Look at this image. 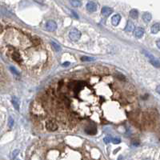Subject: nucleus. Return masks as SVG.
<instances>
[{
  "instance_id": "1",
  "label": "nucleus",
  "mask_w": 160,
  "mask_h": 160,
  "mask_svg": "<svg viewBox=\"0 0 160 160\" xmlns=\"http://www.w3.org/2000/svg\"><path fill=\"white\" fill-rule=\"evenodd\" d=\"M69 37L72 41H78L81 38V32L77 29H72L69 32Z\"/></svg>"
},
{
  "instance_id": "2",
  "label": "nucleus",
  "mask_w": 160,
  "mask_h": 160,
  "mask_svg": "<svg viewBox=\"0 0 160 160\" xmlns=\"http://www.w3.org/2000/svg\"><path fill=\"white\" fill-rule=\"evenodd\" d=\"M46 29L48 31H55V30L57 29V24L55 21L53 20H50V21H47V23H46Z\"/></svg>"
},
{
  "instance_id": "3",
  "label": "nucleus",
  "mask_w": 160,
  "mask_h": 160,
  "mask_svg": "<svg viewBox=\"0 0 160 160\" xmlns=\"http://www.w3.org/2000/svg\"><path fill=\"white\" fill-rule=\"evenodd\" d=\"M86 8L89 12H95L98 10V5L94 2H88L86 5Z\"/></svg>"
},
{
  "instance_id": "4",
  "label": "nucleus",
  "mask_w": 160,
  "mask_h": 160,
  "mask_svg": "<svg viewBox=\"0 0 160 160\" xmlns=\"http://www.w3.org/2000/svg\"><path fill=\"white\" fill-rule=\"evenodd\" d=\"M46 127L49 131H55L57 129H58V126L55 123L52 121H48L46 123Z\"/></svg>"
},
{
  "instance_id": "5",
  "label": "nucleus",
  "mask_w": 160,
  "mask_h": 160,
  "mask_svg": "<svg viewBox=\"0 0 160 160\" xmlns=\"http://www.w3.org/2000/svg\"><path fill=\"white\" fill-rule=\"evenodd\" d=\"M101 13L104 17H107L113 13V9L108 6H103L101 10Z\"/></svg>"
},
{
  "instance_id": "6",
  "label": "nucleus",
  "mask_w": 160,
  "mask_h": 160,
  "mask_svg": "<svg viewBox=\"0 0 160 160\" xmlns=\"http://www.w3.org/2000/svg\"><path fill=\"white\" fill-rule=\"evenodd\" d=\"M144 35V30L142 27H136L134 30V35L138 38V39H140L142 38Z\"/></svg>"
},
{
  "instance_id": "7",
  "label": "nucleus",
  "mask_w": 160,
  "mask_h": 160,
  "mask_svg": "<svg viewBox=\"0 0 160 160\" xmlns=\"http://www.w3.org/2000/svg\"><path fill=\"white\" fill-rule=\"evenodd\" d=\"M120 21H121V16L119 14H115L111 18V23L113 26H115L119 25Z\"/></svg>"
},
{
  "instance_id": "8",
  "label": "nucleus",
  "mask_w": 160,
  "mask_h": 160,
  "mask_svg": "<svg viewBox=\"0 0 160 160\" xmlns=\"http://www.w3.org/2000/svg\"><path fill=\"white\" fill-rule=\"evenodd\" d=\"M135 25L134 23H133L131 21H128L127 22V26H126V27H125V31H127V32H131L133 31V30H135Z\"/></svg>"
},
{
  "instance_id": "9",
  "label": "nucleus",
  "mask_w": 160,
  "mask_h": 160,
  "mask_svg": "<svg viewBox=\"0 0 160 160\" xmlns=\"http://www.w3.org/2000/svg\"><path fill=\"white\" fill-rule=\"evenodd\" d=\"M159 30H160V25L159 22H156V23L153 24L151 28V32L153 34H157L159 31Z\"/></svg>"
},
{
  "instance_id": "10",
  "label": "nucleus",
  "mask_w": 160,
  "mask_h": 160,
  "mask_svg": "<svg viewBox=\"0 0 160 160\" xmlns=\"http://www.w3.org/2000/svg\"><path fill=\"white\" fill-rule=\"evenodd\" d=\"M151 18H152L151 14L150 13H148V12H146V13H144L143 14V19L144 22H146V23H148V22L151 20Z\"/></svg>"
},
{
  "instance_id": "11",
  "label": "nucleus",
  "mask_w": 160,
  "mask_h": 160,
  "mask_svg": "<svg viewBox=\"0 0 160 160\" xmlns=\"http://www.w3.org/2000/svg\"><path fill=\"white\" fill-rule=\"evenodd\" d=\"M129 14H130L131 18L135 19V18H137L139 17V11L137 10H135V9H132V10H130V13H129Z\"/></svg>"
},
{
  "instance_id": "12",
  "label": "nucleus",
  "mask_w": 160,
  "mask_h": 160,
  "mask_svg": "<svg viewBox=\"0 0 160 160\" xmlns=\"http://www.w3.org/2000/svg\"><path fill=\"white\" fill-rule=\"evenodd\" d=\"M12 103H13V106L15 109H16L17 110H19V101H18V99L16 97H13Z\"/></svg>"
},
{
  "instance_id": "13",
  "label": "nucleus",
  "mask_w": 160,
  "mask_h": 160,
  "mask_svg": "<svg viewBox=\"0 0 160 160\" xmlns=\"http://www.w3.org/2000/svg\"><path fill=\"white\" fill-rule=\"evenodd\" d=\"M12 58L14 61H16L18 63H20L21 62V57H20V55L18 54V52H14L12 54Z\"/></svg>"
},
{
  "instance_id": "14",
  "label": "nucleus",
  "mask_w": 160,
  "mask_h": 160,
  "mask_svg": "<svg viewBox=\"0 0 160 160\" xmlns=\"http://www.w3.org/2000/svg\"><path fill=\"white\" fill-rule=\"evenodd\" d=\"M70 2H71V4L75 7H79L82 4L79 0H71Z\"/></svg>"
},
{
  "instance_id": "15",
  "label": "nucleus",
  "mask_w": 160,
  "mask_h": 160,
  "mask_svg": "<svg viewBox=\"0 0 160 160\" xmlns=\"http://www.w3.org/2000/svg\"><path fill=\"white\" fill-rule=\"evenodd\" d=\"M51 45H52L53 48H54L55 50V51H61V47H60L59 44H58L57 43H55V41H51Z\"/></svg>"
},
{
  "instance_id": "16",
  "label": "nucleus",
  "mask_w": 160,
  "mask_h": 160,
  "mask_svg": "<svg viewBox=\"0 0 160 160\" xmlns=\"http://www.w3.org/2000/svg\"><path fill=\"white\" fill-rule=\"evenodd\" d=\"M82 61H84V62H91V61H94V58L93 57H87V56H82L81 58Z\"/></svg>"
},
{
  "instance_id": "17",
  "label": "nucleus",
  "mask_w": 160,
  "mask_h": 160,
  "mask_svg": "<svg viewBox=\"0 0 160 160\" xmlns=\"http://www.w3.org/2000/svg\"><path fill=\"white\" fill-rule=\"evenodd\" d=\"M150 63L152 64L153 66H155V67H159V62L157 60V59H151L150 60Z\"/></svg>"
},
{
  "instance_id": "18",
  "label": "nucleus",
  "mask_w": 160,
  "mask_h": 160,
  "mask_svg": "<svg viewBox=\"0 0 160 160\" xmlns=\"http://www.w3.org/2000/svg\"><path fill=\"white\" fill-rule=\"evenodd\" d=\"M143 51V54L145 55L147 57V58H148V59H150V60H151V59H155L154 57H153V55H151L149 52H147V51Z\"/></svg>"
},
{
  "instance_id": "19",
  "label": "nucleus",
  "mask_w": 160,
  "mask_h": 160,
  "mask_svg": "<svg viewBox=\"0 0 160 160\" xmlns=\"http://www.w3.org/2000/svg\"><path fill=\"white\" fill-rule=\"evenodd\" d=\"M18 153H19V151H18V150H14L12 152V154H11V159H14L18 155Z\"/></svg>"
},
{
  "instance_id": "20",
  "label": "nucleus",
  "mask_w": 160,
  "mask_h": 160,
  "mask_svg": "<svg viewBox=\"0 0 160 160\" xmlns=\"http://www.w3.org/2000/svg\"><path fill=\"white\" fill-rule=\"evenodd\" d=\"M0 12H1L2 14L6 15V16H10V12H8V11H7L6 10H5V9H2L1 10H0Z\"/></svg>"
},
{
  "instance_id": "21",
  "label": "nucleus",
  "mask_w": 160,
  "mask_h": 160,
  "mask_svg": "<svg viewBox=\"0 0 160 160\" xmlns=\"http://www.w3.org/2000/svg\"><path fill=\"white\" fill-rule=\"evenodd\" d=\"M13 125H14V119H12L11 117L9 118V121H8V126H9V127L11 128L13 127Z\"/></svg>"
},
{
  "instance_id": "22",
  "label": "nucleus",
  "mask_w": 160,
  "mask_h": 160,
  "mask_svg": "<svg viewBox=\"0 0 160 160\" xmlns=\"http://www.w3.org/2000/svg\"><path fill=\"white\" fill-rule=\"evenodd\" d=\"M111 140H112V142L115 143V144H119V143H121V139H119V138H113Z\"/></svg>"
},
{
  "instance_id": "23",
  "label": "nucleus",
  "mask_w": 160,
  "mask_h": 160,
  "mask_svg": "<svg viewBox=\"0 0 160 160\" xmlns=\"http://www.w3.org/2000/svg\"><path fill=\"white\" fill-rule=\"evenodd\" d=\"M10 70L11 71H12V73H14V74H15V75H19V73H18V71L16 69H15L14 67H10Z\"/></svg>"
},
{
  "instance_id": "24",
  "label": "nucleus",
  "mask_w": 160,
  "mask_h": 160,
  "mask_svg": "<svg viewBox=\"0 0 160 160\" xmlns=\"http://www.w3.org/2000/svg\"><path fill=\"white\" fill-rule=\"evenodd\" d=\"M110 140H111V139H110L109 136H106V137H105V138L103 139V141H104L106 143H109L110 142Z\"/></svg>"
},
{
  "instance_id": "25",
  "label": "nucleus",
  "mask_w": 160,
  "mask_h": 160,
  "mask_svg": "<svg viewBox=\"0 0 160 160\" xmlns=\"http://www.w3.org/2000/svg\"><path fill=\"white\" fill-rule=\"evenodd\" d=\"M69 65H70V63L69 62H66V63H63V67H68Z\"/></svg>"
},
{
  "instance_id": "26",
  "label": "nucleus",
  "mask_w": 160,
  "mask_h": 160,
  "mask_svg": "<svg viewBox=\"0 0 160 160\" xmlns=\"http://www.w3.org/2000/svg\"><path fill=\"white\" fill-rule=\"evenodd\" d=\"M71 13H72V14H73V15H74V16H75V17L76 18H79V16H78V15H77V14H76V13L75 12V11H74V10H71Z\"/></svg>"
},
{
  "instance_id": "27",
  "label": "nucleus",
  "mask_w": 160,
  "mask_h": 160,
  "mask_svg": "<svg viewBox=\"0 0 160 160\" xmlns=\"http://www.w3.org/2000/svg\"><path fill=\"white\" fill-rule=\"evenodd\" d=\"M157 46H158V48H160V44H159V39H158V41H157Z\"/></svg>"
},
{
  "instance_id": "28",
  "label": "nucleus",
  "mask_w": 160,
  "mask_h": 160,
  "mask_svg": "<svg viewBox=\"0 0 160 160\" xmlns=\"http://www.w3.org/2000/svg\"><path fill=\"white\" fill-rule=\"evenodd\" d=\"M121 159H122V157H121V156H120V157L119 158V160H121Z\"/></svg>"
},
{
  "instance_id": "29",
  "label": "nucleus",
  "mask_w": 160,
  "mask_h": 160,
  "mask_svg": "<svg viewBox=\"0 0 160 160\" xmlns=\"http://www.w3.org/2000/svg\"><path fill=\"white\" fill-rule=\"evenodd\" d=\"M143 160H150V159H143Z\"/></svg>"
},
{
  "instance_id": "30",
  "label": "nucleus",
  "mask_w": 160,
  "mask_h": 160,
  "mask_svg": "<svg viewBox=\"0 0 160 160\" xmlns=\"http://www.w3.org/2000/svg\"><path fill=\"white\" fill-rule=\"evenodd\" d=\"M79 1H80V0H79Z\"/></svg>"
},
{
  "instance_id": "31",
  "label": "nucleus",
  "mask_w": 160,
  "mask_h": 160,
  "mask_svg": "<svg viewBox=\"0 0 160 160\" xmlns=\"http://www.w3.org/2000/svg\"></svg>"
}]
</instances>
